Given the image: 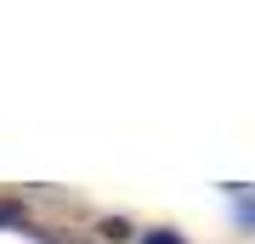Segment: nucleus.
I'll return each mask as SVG.
<instances>
[{"mask_svg":"<svg viewBox=\"0 0 255 244\" xmlns=\"http://www.w3.org/2000/svg\"><path fill=\"white\" fill-rule=\"evenodd\" d=\"M147 244H182L176 233H147Z\"/></svg>","mask_w":255,"mask_h":244,"instance_id":"1","label":"nucleus"}]
</instances>
